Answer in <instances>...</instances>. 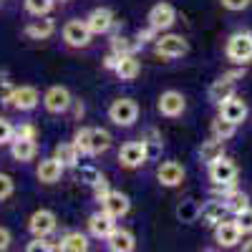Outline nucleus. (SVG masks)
<instances>
[{
  "mask_svg": "<svg viewBox=\"0 0 252 252\" xmlns=\"http://www.w3.org/2000/svg\"><path fill=\"white\" fill-rule=\"evenodd\" d=\"M227 58L237 63V66H247L252 61V33L247 31H237L227 38V46H224Z\"/></svg>",
  "mask_w": 252,
  "mask_h": 252,
  "instance_id": "obj_1",
  "label": "nucleus"
},
{
  "mask_svg": "<svg viewBox=\"0 0 252 252\" xmlns=\"http://www.w3.org/2000/svg\"><path fill=\"white\" fill-rule=\"evenodd\" d=\"M149 161V146H146L144 139L136 141H126L121 149H119V164L124 169H139Z\"/></svg>",
  "mask_w": 252,
  "mask_h": 252,
  "instance_id": "obj_2",
  "label": "nucleus"
},
{
  "mask_svg": "<svg viewBox=\"0 0 252 252\" xmlns=\"http://www.w3.org/2000/svg\"><path fill=\"white\" fill-rule=\"evenodd\" d=\"M154 53L159 58H182L184 53H189V43L184 35L177 33H164L154 38Z\"/></svg>",
  "mask_w": 252,
  "mask_h": 252,
  "instance_id": "obj_3",
  "label": "nucleus"
},
{
  "mask_svg": "<svg viewBox=\"0 0 252 252\" xmlns=\"http://www.w3.org/2000/svg\"><path fill=\"white\" fill-rule=\"evenodd\" d=\"M109 119L116 126L129 129V126H134L136 119H139V103L134 98H114L111 106H109Z\"/></svg>",
  "mask_w": 252,
  "mask_h": 252,
  "instance_id": "obj_4",
  "label": "nucleus"
},
{
  "mask_svg": "<svg viewBox=\"0 0 252 252\" xmlns=\"http://www.w3.org/2000/svg\"><path fill=\"white\" fill-rule=\"evenodd\" d=\"M91 38L94 33L89 31L86 20H68L66 26H63V43H66L68 48H89L91 46Z\"/></svg>",
  "mask_w": 252,
  "mask_h": 252,
  "instance_id": "obj_5",
  "label": "nucleus"
},
{
  "mask_svg": "<svg viewBox=\"0 0 252 252\" xmlns=\"http://www.w3.org/2000/svg\"><path fill=\"white\" fill-rule=\"evenodd\" d=\"M237 179V164L227 157H220L217 161L209 164V182L215 187H229Z\"/></svg>",
  "mask_w": 252,
  "mask_h": 252,
  "instance_id": "obj_6",
  "label": "nucleus"
},
{
  "mask_svg": "<svg viewBox=\"0 0 252 252\" xmlns=\"http://www.w3.org/2000/svg\"><path fill=\"white\" fill-rule=\"evenodd\" d=\"M58 227V217L51 209H35L28 220V229L33 237H51Z\"/></svg>",
  "mask_w": 252,
  "mask_h": 252,
  "instance_id": "obj_7",
  "label": "nucleus"
},
{
  "mask_svg": "<svg viewBox=\"0 0 252 252\" xmlns=\"http://www.w3.org/2000/svg\"><path fill=\"white\" fill-rule=\"evenodd\" d=\"M43 106L48 114H66L73 106V96L66 86H51L43 94Z\"/></svg>",
  "mask_w": 252,
  "mask_h": 252,
  "instance_id": "obj_8",
  "label": "nucleus"
},
{
  "mask_svg": "<svg viewBox=\"0 0 252 252\" xmlns=\"http://www.w3.org/2000/svg\"><path fill=\"white\" fill-rule=\"evenodd\" d=\"M146 20H149V26H152L157 33L169 31V28L177 23V10H174L172 3H157V5H152Z\"/></svg>",
  "mask_w": 252,
  "mask_h": 252,
  "instance_id": "obj_9",
  "label": "nucleus"
},
{
  "mask_svg": "<svg viewBox=\"0 0 252 252\" xmlns=\"http://www.w3.org/2000/svg\"><path fill=\"white\" fill-rule=\"evenodd\" d=\"M157 109H159V114L166 116V119H177V116H182V114L187 111V98H184L182 91L169 89V91H164V94L159 96Z\"/></svg>",
  "mask_w": 252,
  "mask_h": 252,
  "instance_id": "obj_10",
  "label": "nucleus"
},
{
  "mask_svg": "<svg viewBox=\"0 0 252 252\" xmlns=\"http://www.w3.org/2000/svg\"><path fill=\"white\" fill-rule=\"evenodd\" d=\"M242 240V229L237 224V220H222L215 224V242L220 247H237Z\"/></svg>",
  "mask_w": 252,
  "mask_h": 252,
  "instance_id": "obj_11",
  "label": "nucleus"
},
{
  "mask_svg": "<svg viewBox=\"0 0 252 252\" xmlns=\"http://www.w3.org/2000/svg\"><path fill=\"white\" fill-rule=\"evenodd\" d=\"M220 106V116L222 119H227V121H232V124H242L245 119H247V114H250V109H247V103H245V98H240V96H229V98H224L222 103H217Z\"/></svg>",
  "mask_w": 252,
  "mask_h": 252,
  "instance_id": "obj_12",
  "label": "nucleus"
},
{
  "mask_svg": "<svg viewBox=\"0 0 252 252\" xmlns=\"http://www.w3.org/2000/svg\"><path fill=\"white\" fill-rule=\"evenodd\" d=\"M184 177H187V172H184V166L179 164V161H161L159 164V169H157V179H159V184L161 187H169V189H174V187H179L182 182H184Z\"/></svg>",
  "mask_w": 252,
  "mask_h": 252,
  "instance_id": "obj_13",
  "label": "nucleus"
},
{
  "mask_svg": "<svg viewBox=\"0 0 252 252\" xmlns=\"http://www.w3.org/2000/svg\"><path fill=\"white\" fill-rule=\"evenodd\" d=\"M38 103H40V94L35 86H15L10 96V106L18 111H33Z\"/></svg>",
  "mask_w": 252,
  "mask_h": 252,
  "instance_id": "obj_14",
  "label": "nucleus"
},
{
  "mask_svg": "<svg viewBox=\"0 0 252 252\" xmlns=\"http://www.w3.org/2000/svg\"><path fill=\"white\" fill-rule=\"evenodd\" d=\"M101 209H103L106 215H111L114 220H121V217L129 215V209H131V199L126 197L124 192H114V189H111V192L106 194V199L101 202Z\"/></svg>",
  "mask_w": 252,
  "mask_h": 252,
  "instance_id": "obj_15",
  "label": "nucleus"
},
{
  "mask_svg": "<svg viewBox=\"0 0 252 252\" xmlns=\"http://www.w3.org/2000/svg\"><path fill=\"white\" fill-rule=\"evenodd\" d=\"M86 26L94 35H103L114 28V13L109 8H94L89 15H86Z\"/></svg>",
  "mask_w": 252,
  "mask_h": 252,
  "instance_id": "obj_16",
  "label": "nucleus"
},
{
  "mask_svg": "<svg viewBox=\"0 0 252 252\" xmlns=\"http://www.w3.org/2000/svg\"><path fill=\"white\" fill-rule=\"evenodd\" d=\"M35 177L40 184H56L61 182L63 177V164L56 159V157H46L38 161V169H35Z\"/></svg>",
  "mask_w": 252,
  "mask_h": 252,
  "instance_id": "obj_17",
  "label": "nucleus"
},
{
  "mask_svg": "<svg viewBox=\"0 0 252 252\" xmlns=\"http://www.w3.org/2000/svg\"><path fill=\"white\" fill-rule=\"evenodd\" d=\"M86 224H89L91 237H96V240H106V237L114 232L116 220L101 209V212H96V215H91V217H89V222H86Z\"/></svg>",
  "mask_w": 252,
  "mask_h": 252,
  "instance_id": "obj_18",
  "label": "nucleus"
},
{
  "mask_svg": "<svg viewBox=\"0 0 252 252\" xmlns=\"http://www.w3.org/2000/svg\"><path fill=\"white\" fill-rule=\"evenodd\" d=\"M109 250L111 252H131L136 250V237L131 229H124V227H114V232L106 237Z\"/></svg>",
  "mask_w": 252,
  "mask_h": 252,
  "instance_id": "obj_19",
  "label": "nucleus"
},
{
  "mask_svg": "<svg viewBox=\"0 0 252 252\" xmlns=\"http://www.w3.org/2000/svg\"><path fill=\"white\" fill-rule=\"evenodd\" d=\"M224 217H227V209H224L222 199H212V202H204V204L199 207V217H197V220H202L204 227H215V224L222 222Z\"/></svg>",
  "mask_w": 252,
  "mask_h": 252,
  "instance_id": "obj_20",
  "label": "nucleus"
},
{
  "mask_svg": "<svg viewBox=\"0 0 252 252\" xmlns=\"http://www.w3.org/2000/svg\"><path fill=\"white\" fill-rule=\"evenodd\" d=\"M38 154V144L33 139H13L10 141V157L20 164H26V161H33Z\"/></svg>",
  "mask_w": 252,
  "mask_h": 252,
  "instance_id": "obj_21",
  "label": "nucleus"
},
{
  "mask_svg": "<svg viewBox=\"0 0 252 252\" xmlns=\"http://www.w3.org/2000/svg\"><path fill=\"white\" fill-rule=\"evenodd\" d=\"M53 33H56V23L46 15H40L38 20H31L26 26V35L33 38V40H48Z\"/></svg>",
  "mask_w": 252,
  "mask_h": 252,
  "instance_id": "obj_22",
  "label": "nucleus"
},
{
  "mask_svg": "<svg viewBox=\"0 0 252 252\" xmlns=\"http://www.w3.org/2000/svg\"><path fill=\"white\" fill-rule=\"evenodd\" d=\"M53 157L63 164V169H73V166H78L81 152L76 149V144H73V141H61L56 149H53Z\"/></svg>",
  "mask_w": 252,
  "mask_h": 252,
  "instance_id": "obj_23",
  "label": "nucleus"
},
{
  "mask_svg": "<svg viewBox=\"0 0 252 252\" xmlns=\"http://www.w3.org/2000/svg\"><path fill=\"white\" fill-rule=\"evenodd\" d=\"M114 73L121 81H134L141 73V63L136 61V56H119L116 66H114Z\"/></svg>",
  "mask_w": 252,
  "mask_h": 252,
  "instance_id": "obj_24",
  "label": "nucleus"
},
{
  "mask_svg": "<svg viewBox=\"0 0 252 252\" xmlns=\"http://www.w3.org/2000/svg\"><path fill=\"white\" fill-rule=\"evenodd\" d=\"M56 250H63V252H86L89 250V237L83 232H68V235L61 237Z\"/></svg>",
  "mask_w": 252,
  "mask_h": 252,
  "instance_id": "obj_25",
  "label": "nucleus"
},
{
  "mask_svg": "<svg viewBox=\"0 0 252 252\" xmlns=\"http://www.w3.org/2000/svg\"><path fill=\"white\" fill-rule=\"evenodd\" d=\"M232 94H235V81H229L227 76H222L220 81H215L212 86H209V101H215V103H222Z\"/></svg>",
  "mask_w": 252,
  "mask_h": 252,
  "instance_id": "obj_26",
  "label": "nucleus"
},
{
  "mask_svg": "<svg viewBox=\"0 0 252 252\" xmlns=\"http://www.w3.org/2000/svg\"><path fill=\"white\" fill-rule=\"evenodd\" d=\"M109 146H111V134L101 126H91V157L109 152Z\"/></svg>",
  "mask_w": 252,
  "mask_h": 252,
  "instance_id": "obj_27",
  "label": "nucleus"
},
{
  "mask_svg": "<svg viewBox=\"0 0 252 252\" xmlns=\"http://www.w3.org/2000/svg\"><path fill=\"white\" fill-rule=\"evenodd\" d=\"M220 157H224V141H220V139H209V141H204L202 144V149H199V159L209 166L212 161H217Z\"/></svg>",
  "mask_w": 252,
  "mask_h": 252,
  "instance_id": "obj_28",
  "label": "nucleus"
},
{
  "mask_svg": "<svg viewBox=\"0 0 252 252\" xmlns=\"http://www.w3.org/2000/svg\"><path fill=\"white\" fill-rule=\"evenodd\" d=\"M139 48H141L139 40L126 38V35H116V38L111 40V53H116V56H136Z\"/></svg>",
  "mask_w": 252,
  "mask_h": 252,
  "instance_id": "obj_29",
  "label": "nucleus"
},
{
  "mask_svg": "<svg viewBox=\"0 0 252 252\" xmlns=\"http://www.w3.org/2000/svg\"><path fill=\"white\" fill-rule=\"evenodd\" d=\"M235 131H237V124L227 121V119H222V116H217V119L212 121V136H215V139H220V141L232 139V136H235Z\"/></svg>",
  "mask_w": 252,
  "mask_h": 252,
  "instance_id": "obj_30",
  "label": "nucleus"
},
{
  "mask_svg": "<svg viewBox=\"0 0 252 252\" xmlns=\"http://www.w3.org/2000/svg\"><path fill=\"white\" fill-rule=\"evenodd\" d=\"M73 144L76 149L81 152V157H89L91 154V126H81L73 136Z\"/></svg>",
  "mask_w": 252,
  "mask_h": 252,
  "instance_id": "obj_31",
  "label": "nucleus"
},
{
  "mask_svg": "<svg viewBox=\"0 0 252 252\" xmlns=\"http://www.w3.org/2000/svg\"><path fill=\"white\" fill-rule=\"evenodd\" d=\"M177 217H179L182 222H197V217H199V204L192 202V199H184V202L177 207Z\"/></svg>",
  "mask_w": 252,
  "mask_h": 252,
  "instance_id": "obj_32",
  "label": "nucleus"
},
{
  "mask_svg": "<svg viewBox=\"0 0 252 252\" xmlns=\"http://www.w3.org/2000/svg\"><path fill=\"white\" fill-rule=\"evenodd\" d=\"M53 8H56V0H26V10H28L33 18L48 15Z\"/></svg>",
  "mask_w": 252,
  "mask_h": 252,
  "instance_id": "obj_33",
  "label": "nucleus"
},
{
  "mask_svg": "<svg viewBox=\"0 0 252 252\" xmlns=\"http://www.w3.org/2000/svg\"><path fill=\"white\" fill-rule=\"evenodd\" d=\"M91 184H94V197H96V202L101 204L103 199H106V194L111 192V187H109V179L98 174V177H96V179H94Z\"/></svg>",
  "mask_w": 252,
  "mask_h": 252,
  "instance_id": "obj_34",
  "label": "nucleus"
},
{
  "mask_svg": "<svg viewBox=\"0 0 252 252\" xmlns=\"http://www.w3.org/2000/svg\"><path fill=\"white\" fill-rule=\"evenodd\" d=\"M235 220H237V224L242 229V235H252V207L250 204L242 209V212L235 215Z\"/></svg>",
  "mask_w": 252,
  "mask_h": 252,
  "instance_id": "obj_35",
  "label": "nucleus"
},
{
  "mask_svg": "<svg viewBox=\"0 0 252 252\" xmlns=\"http://www.w3.org/2000/svg\"><path fill=\"white\" fill-rule=\"evenodd\" d=\"M13 139H33V141H38V129L33 124H20V126H15Z\"/></svg>",
  "mask_w": 252,
  "mask_h": 252,
  "instance_id": "obj_36",
  "label": "nucleus"
},
{
  "mask_svg": "<svg viewBox=\"0 0 252 252\" xmlns=\"http://www.w3.org/2000/svg\"><path fill=\"white\" fill-rule=\"evenodd\" d=\"M13 136H15V126H13L8 119L0 116V144H10Z\"/></svg>",
  "mask_w": 252,
  "mask_h": 252,
  "instance_id": "obj_37",
  "label": "nucleus"
},
{
  "mask_svg": "<svg viewBox=\"0 0 252 252\" xmlns=\"http://www.w3.org/2000/svg\"><path fill=\"white\" fill-rule=\"evenodd\" d=\"M13 192H15V182H13V177L0 174V202L8 199V197H13Z\"/></svg>",
  "mask_w": 252,
  "mask_h": 252,
  "instance_id": "obj_38",
  "label": "nucleus"
},
{
  "mask_svg": "<svg viewBox=\"0 0 252 252\" xmlns=\"http://www.w3.org/2000/svg\"><path fill=\"white\" fill-rule=\"evenodd\" d=\"M141 139L146 141V146H149V157L157 154V149L161 146V134L157 129H149V131H146V136H141Z\"/></svg>",
  "mask_w": 252,
  "mask_h": 252,
  "instance_id": "obj_39",
  "label": "nucleus"
},
{
  "mask_svg": "<svg viewBox=\"0 0 252 252\" xmlns=\"http://www.w3.org/2000/svg\"><path fill=\"white\" fill-rule=\"evenodd\" d=\"M28 252H48V250H56V245H51L48 242V237H33V242H28V247H26Z\"/></svg>",
  "mask_w": 252,
  "mask_h": 252,
  "instance_id": "obj_40",
  "label": "nucleus"
},
{
  "mask_svg": "<svg viewBox=\"0 0 252 252\" xmlns=\"http://www.w3.org/2000/svg\"><path fill=\"white\" fill-rule=\"evenodd\" d=\"M220 3H222V8H227V10L240 13V10L250 8V3H252V0H220Z\"/></svg>",
  "mask_w": 252,
  "mask_h": 252,
  "instance_id": "obj_41",
  "label": "nucleus"
},
{
  "mask_svg": "<svg viewBox=\"0 0 252 252\" xmlns=\"http://www.w3.org/2000/svg\"><path fill=\"white\" fill-rule=\"evenodd\" d=\"M13 91H15V86L10 81H0V103H10Z\"/></svg>",
  "mask_w": 252,
  "mask_h": 252,
  "instance_id": "obj_42",
  "label": "nucleus"
},
{
  "mask_svg": "<svg viewBox=\"0 0 252 252\" xmlns=\"http://www.w3.org/2000/svg\"><path fill=\"white\" fill-rule=\"evenodd\" d=\"M154 38H157V31H154L152 26L136 33V40H139V43H146V40H154Z\"/></svg>",
  "mask_w": 252,
  "mask_h": 252,
  "instance_id": "obj_43",
  "label": "nucleus"
},
{
  "mask_svg": "<svg viewBox=\"0 0 252 252\" xmlns=\"http://www.w3.org/2000/svg\"><path fill=\"white\" fill-rule=\"evenodd\" d=\"M10 242H13L10 232H8L5 227H0V252H3V250H8V247H10Z\"/></svg>",
  "mask_w": 252,
  "mask_h": 252,
  "instance_id": "obj_44",
  "label": "nucleus"
},
{
  "mask_svg": "<svg viewBox=\"0 0 252 252\" xmlns=\"http://www.w3.org/2000/svg\"><path fill=\"white\" fill-rule=\"evenodd\" d=\"M242 250H245V252H252V240H247V242L242 245Z\"/></svg>",
  "mask_w": 252,
  "mask_h": 252,
  "instance_id": "obj_45",
  "label": "nucleus"
},
{
  "mask_svg": "<svg viewBox=\"0 0 252 252\" xmlns=\"http://www.w3.org/2000/svg\"><path fill=\"white\" fill-rule=\"evenodd\" d=\"M61 3H66V0H61Z\"/></svg>",
  "mask_w": 252,
  "mask_h": 252,
  "instance_id": "obj_46",
  "label": "nucleus"
}]
</instances>
